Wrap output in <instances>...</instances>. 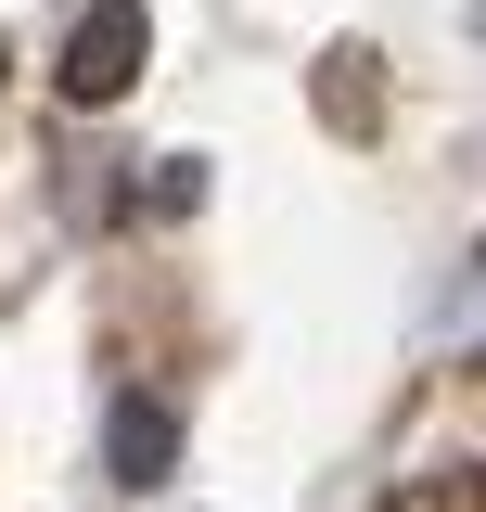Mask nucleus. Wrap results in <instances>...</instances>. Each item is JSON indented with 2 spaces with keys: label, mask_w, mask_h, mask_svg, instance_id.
I'll return each mask as SVG.
<instances>
[{
  "label": "nucleus",
  "mask_w": 486,
  "mask_h": 512,
  "mask_svg": "<svg viewBox=\"0 0 486 512\" xmlns=\"http://www.w3.org/2000/svg\"><path fill=\"white\" fill-rule=\"evenodd\" d=\"M141 52H154V13H141V0H90V13H77V39L52 52V90L77 103V116H103V103L141 90Z\"/></svg>",
  "instance_id": "nucleus-1"
},
{
  "label": "nucleus",
  "mask_w": 486,
  "mask_h": 512,
  "mask_svg": "<svg viewBox=\"0 0 486 512\" xmlns=\"http://www.w3.org/2000/svg\"><path fill=\"white\" fill-rule=\"evenodd\" d=\"M103 461H116L128 487H154V474L180 461V423H167L154 397H116V423H103Z\"/></svg>",
  "instance_id": "nucleus-2"
},
{
  "label": "nucleus",
  "mask_w": 486,
  "mask_h": 512,
  "mask_svg": "<svg viewBox=\"0 0 486 512\" xmlns=\"http://www.w3.org/2000/svg\"><path fill=\"white\" fill-rule=\"evenodd\" d=\"M320 116L346 128V141H371V116H384V64H371L359 39H346L333 64H320Z\"/></svg>",
  "instance_id": "nucleus-3"
},
{
  "label": "nucleus",
  "mask_w": 486,
  "mask_h": 512,
  "mask_svg": "<svg viewBox=\"0 0 486 512\" xmlns=\"http://www.w3.org/2000/svg\"><path fill=\"white\" fill-rule=\"evenodd\" d=\"M474 512H486V474H474Z\"/></svg>",
  "instance_id": "nucleus-4"
},
{
  "label": "nucleus",
  "mask_w": 486,
  "mask_h": 512,
  "mask_svg": "<svg viewBox=\"0 0 486 512\" xmlns=\"http://www.w3.org/2000/svg\"><path fill=\"white\" fill-rule=\"evenodd\" d=\"M474 26H486V0H474Z\"/></svg>",
  "instance_id": "nucleus-5"
}]
</instances>
